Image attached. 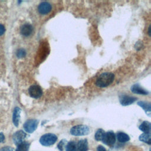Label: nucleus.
I'll return each instance as SVG.
<instances>
[{
  "label": "nucleus",
  "mask_w": 151,
  "mask_h": 151,
  "mask_svg": "<svg viewBox=\"0 0 151 151\" xmlns=\"http://www.w3.org/2000/svg\"><path fill=\"white\" fill-rule=\"evenodd\" d=\"M139 140L148 145L151 144V136L150 133H143L139 136Z\"/></svg>",
  "instance_id": "obj_17"
},
{
  "label": "nucleus",
  "mask_w": 151,
  "mask_h": 151,
  "mask_svg": "<svg viewBox=\"0 0 151 151\" xmlns=\"http://www.w3.org/2000/svg\"><path fill=\"white\" fill-rule=\"evenodd\" d=\"M5 140V136L4 134H3V133H0V143H2V142H4Z\"/></svg>",
  "instance_id": "obj_26"
},
{
  "label": "nucleus",
  "mask_w": 151,
  "mask_h": 151,
  "mask_svg": "<svg viewBox=\"0 0 151 151\" xmlns=\"http://www.w3.org/2000/svg\"><path fill=\"white\" fill-rule=\"evenodd\" d=\"M29 145L30 144L28 142L24 141L17 145L15 151H28Z\"/></svg>",
  "instance_id": "obj_18"
},
{
  "label": "nucleus",
  "mask_w": 151,
  "mask_h": 151,
  "mask_svg": "<svg viewBox=\"0 0 151 151\" xmlns=\"http://www.w3.org/2000/svg\"><path fill=\"white\" fill-rule=\"evenodd\" d=\"M51 10V5L47 2H41L38 6V11L40 14L42 15H46L48 14Z\"/></svg>",
  "instance_id": "obj_8"
},
{
  "label": "nucleus",
  "mask_w": 151,
  "mask_h": 151,
  "mask_svg": "<svg viewBox=\"0 0 151 151\" xmlns=\"http://www.w3.org/2000/svg\"><path fill=\"white\" fill-rule=\"evenodd\" d=\"M131 91L135 94H140V95H147L149 93L147 91L142 88L139 84H136L133 85L131 87Z\"/></svg>",
  "instance_id": "obj_11"
},
{
  "label": "nucleus",
  "mask_w": 151,
  "mask_h": 151,
  "mask_svg": "<svg viewBox=\"0 0 151 151\" xmlns=\"http://www.w3.org/2000/svg\"><path fill=\"white\" fill-rule=\"evenodd\" d=\"M67 141L65 139H63L60 140V142L58 143L57 145V148L60 150V151H63L64 148H65V146L67 145Z\"/></svg>",
  "instance_id": "obj_21"
},
{
  "label": "nucleus",
  "mask_w": 151,
  "mask_h": 151,
  "mask_svg": "<svg viewBox=\"0 0 151 151\" xmlns=\"http://www.w3.org/2000/svg\"><path fill=\"white\" fill-rule=\"evenodd\" d=\"M117 140L120 143H125L130 140V137L128 134L124 132H118L117 133Z\"/></svg>",
  "instance_id": "obj_16"
},
{
  "label": "nucleus",
  "mask_w": 151,
  "mask_h": 151,
  "mask_svg": "<svg viewBox=\"0 0 151 151\" xmlns=\"http://www.w3.org/2000/svg\"><path fill=\"white\" fill-rule=\"evenodd\" d=\"M25 55H26V51H25V50L22 48L19 49L17 52V56L18 58H23L25 56Z\"/></svg>",
  "instance_id": "obj_22"
},
{
  "label": "nucleus",
  "mask_w": 151,
  "mask_h": 151,
  "mask_svg": "<svg viewBox=\"0 0 151 151\" xmlns=\"http://www.w3.org/2000/svg\"><path fill=\"white\" fill-rule=\"evenodd\" d=\"M0 151H13V149L9 146H5L2 147Z\"/></svg>",
  "instance_id": "obj_23"
},
{
  "label": "nucleus",
  "mask_w": 151,
  "mask_h": 151,
  "mask_svg": "<svg viewBox=\"0 0 151 151\" xmlns=\"http://www.w3.org/2000/svg\"><path fill=\"white\" fill-rule=\"evenodd\" d=\"M65 151H77V144L74 141H70L67 143Z\"/></svg>",
  "instance_id": "obj_20"
},
{
  "label": "nucleus",
  "mask_w": 151,
  "mask_h": 151,
  "mask_svg": "<svg viewBox=\"0 0 151 151\" xmlns=\"http://www.w3.org/2000/svg\"><path fill=\"white\" fill-rule=\"evenodd\" d=\"M33 31V27L32 26L29 24H24L21 27V34L25 36V37H28L30 35Z\"/></svg>",
  "instance_id": "obj_10"
},
{
  "label": "nucleus",
  "mask_w": 151,
  "mask_h": 151,
  "mask_svg": "<svg viewBox=\"0 0 151 151\" xmlns=\"http://www.w3.org/2000/svg\"><path fill=\"white\" fill-rule=\"evenodd\" d=\"M5 29L4 26L2 24H0V36L3 35L4 33L5 32Z\"/></svg>",
  "instance_id": "obj_24"
},
{
  "label": "nucleus",
  "mask_w": 151,
  "mask_h": 151,
  "mask_svg": "<svg viewBox=\"0 0 151 151\" xmlns=\"http://www.w3.org/2000/svg\"><path fill=\"white\" fill-rule=\"evenodd\" d=\"M104 134H105V132L103 129H99L96 132V134L94 136L95 139L97 141H102L104 138Z\"/></svg>",
  "instance_id": "obj_19"
},
{
  "label": "nucleus",
  "mask_w": 151,
  "mask_h": 151,
  "mask_svg": "<svg viewBox=\"0 0 151 151\" xmlns=\"http://www.w3.org/2000/svg\"><path fill=\"white\" fill-rule=\"evenodd\" d=\"M29 96L34 99H38L42 95L41 88L38 85H32L28 89Z\"/></svg>",
  "instance_id": "obj_6"
},
{
  "label": "nucleus",
  "mask_w": 151,
  "mask_h": 151,
  "mask_svg": "<svg viewBox=\"0 0 151 151\" xmlns=\"http://www.w3.org/2000/svg\"><path fill=\"white\" fill-rule=\"evenodd\" d=\"M102 142L109 146H113L116 142V136L114 132L112 131L105 132Z\"/></svg>",
  "instance_id": "obj_5"
},
{
  "label": "nucleus",
  "mask_w": 151,
  "mask_h": 151,
  "mask_svg": "<svg viewBox=\"0 0 151 151\" xmlns=\"http://www.w3.org/2000/svg\"><path fill=\"white\" fill-rule=\"evenodd\" d=\"M21 109L16 107H15L14 111H13V114H12V122L17 127L19 124V120L20 118V113H21Z\"/></svg>",
  "instance_id": "obj_12"
},
{
  "label": "nucleus",
  "mask_w": 151,
  "mask_h": 151,
  "mask_svg": "<svg viewBox=\"0 0 151 151\" xmlns=\"http://www.w3.org/2000/svg\"><path fill=\"white\" fill-rule=\"evenodd\" d=\"M137 104L145 111L146 114H147L149 116H150L151 107H150V104L149 103L143 101H139L137 102Z\"/></svg>",
  "instance_id": "obj_14"
},
{
  "label": "nucleus",
  "mask_w": 151,
  "mask_h": 151,
  "mask_svg": "<svg viewBox=\"0 0 151 151\" xmlns=\"http://www.w3.org/2000/svg\"><path fill=\"white\" fill-rule=\"evenodd\" d=\"M151 124L149 122L144 121L139 126V129L143 133H150Z\"/></svg>",
  "instance_id": "obj_15"
},
{
  "label": "nucleus",
  "mask_w": 151,
  "mask_h": 151,
  "mask_svg": "<svg viewBox=\"0 0 151 151\" xmlns=\"http://www.w3.org/2000/svg\"><path fill=\"white\" fill-rule=\"evenodd\" d=\"M88 149V142L86 139L80 140L77 145V151H87Z\"/></svg>",
  "instance_id": "obj_13"
},
{
  "label": "nucleus",
  "mask_w": 151,
  "mask_h": 151,
  "mask_svg": "<svg viewBox=\"0 0 151 151\" xmlns=\"http://www.w3.org/2000/svg\"><path fill=\"white\" fill-rule=\"evenodd\" d=\"M57 140V136L53 133H46L40 139V143L44 146H49L54 145Z\"/></svg>",
  "instance_id": "obj_3"
},
{
  "label": "nucleus",
  "mask_w": 151,
  "mask_h": 151,
  "mask_svg": "<svg viewBox=\"0 0 151 151\" xmlns=\"http://www.w3.org/2000/svg\"><path fill=\"white\" fill-rule=\"evenodd\" d=\"M137 99L134 97L127 96V95H122L119 97V101L120 104L122 106H128L133 103Z\"/></svg>",
  "instance_id": "obj_9"
},
{
  "label": "nucleus",
  "mask_w": 151,
  "mask_h": 151,
  "mask_svg": "<svg viewBox=\"0 0 151 151\" xmlns=\"http://www.w3.org/2000/svg\"><path fill=\"white\" fill-rule=\"evenodd\" d=\"M27 136V134L22 130L16 132L12 136V140L15 145H18L24 141Z\"/></svg>",
  "instance_id": "obj_7"
},
{
  "label": "nucleus",
  "mask_w": 151,
  "mask_h": 151,
  "mask_svg": "<svg viewBox=\"0 0 151 151\" xmlns=\"http://www.w3.org/2000/svg\"><path fill=\"white\" fill-rule=\"evenodd\" d=\"M114 79V75L110 72L101 74L96 79V85L99 87H106L111 84Z\"/></svg>",
  "instance_id": "obj_1"
},
{
  "label": "nucleus",
  "mask_w": 151,
  "mask_h": 151,
  "mask_svg": "<svg viewBox=\"0 0 151 151\" xmlns=\"http://www.w3.org/2000/svg\"><path fill=\"white\" fill-rule=\"evenodd\" d=\"M38 121L36 119H29L24 124V129L25 131L28 133H33L37 128Z\"/></svg>",
  "instance_id": "obj_4"
},
{
  "label": "nucleus",
  "mask_w": 151,
  "mask_h": 151,
  "mask_svg": "<svg viewBox=\"0 0 151 151\" xmlns=\"http://www.w3.org/2000/svg\"><path fill=\"white\" fill-rule=\"evenodd\" d=\"M97 149V151H107L106 149H105V147H103V146H101V145L98 146Z\"/></svg>",
  "instance_id": "obj_25"
},
{
  "label": "nucleus",
  "mask_w": 151,
  "mask_h": 151,
  "mask_svg": "<svg viewBox=\"0 0 151 151\" xmlns=\"http://www.w3.org/2000/svg\"><path fill=\"white\" fill-rule=\"evenodd\" d=\"M90 133V129L86 125L74 126L70 129V133L74 136H85Z\"/></svg>",
  "instance_id": "obj_2"
},
{
  "label": "nucleus",
  "mask_w": 151,
  "mask_h": 151,
  "mask_svg": "<svg viewBox=\"0 0 151 151\" xmlns=\"http://www.w3.org/2000/svg\"><path fill=\"white\" fill-rule=\"evenodd\" d=\"M149 29H150V27H149ZM149 34H150V31H149Z\"/></svg>",
  "instance_id": "obj_27"
}]
</instances>
